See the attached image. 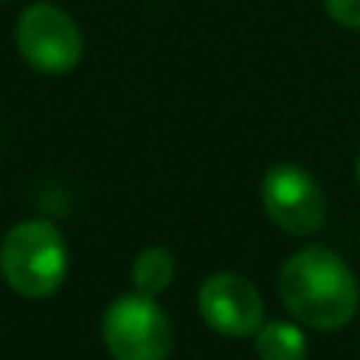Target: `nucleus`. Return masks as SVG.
<instances>
[{"instance_id": "9", "label": "nucleus", "mask_w": 360, "mask_h": 360, "mask_svg": "<svg viewBox=\"0 0 360 360\" xmlns=\"http://www.w3.org/2000/svg\"><path fill=\"white\" fill-rule=\"evenodd\" d=\"M323 4L335 22L348 25V29H360V0H323Z\"/></svg>"}, {"instance_id": "5", "label": "nucleus", "mask_w": 360, "mask_h": 360, "mask_svg": "<svg viewBox=\"0 0 360 360\" xmlns=\"http://www.w3.org/2000/svg\"><path fill=\"white\" fill-rule=\"evenodd\" d=\"M262 209L288 234L307 237L323 228L326 221V196L316 177L307 174L297 165H275L262 177Z\"/></svg>"}, {"instance_id": "7", "label": "nucleus", "mask_w": 360, "mask_h": 360, "mask_svg": "<svg viewBox=\"0 0 360 360\" xmlns=\"http://www.w3.org/2000/svg\"><path fill=\"white\" fill-rule=\"evenodd\" d=\"M256 354L259 360H304L307 338L291 323H262L256 332Z\"/></svg>"}, {"instance_id": "2", "label": "nucleus", "mask_w": 360, "mask_h": 360, "mask_svg": "<svg viewBox=\"0 0 360 360\" xmlns=\"http://www.w3.org/2000/svg\"><path fill=\"white\" fill-rule=\"evenodd\" d=\"M0 272L22 297H51L67 278V243L60 231L44 218L10 228L0 243Z\"/></svg>"}, {"instance_id": "8", "label": "nucleus", "mask_w": 360, "mask_h": 360, "mask_svg": "<svg viewBox=\"0 0 360 360\" xmlns=\"http://www.w3.org/2000/svg\"><path fill=\"white\" fill-rule=\"evenodd\" d=\"M171 281H174V256L165 247H146L133 259V285L139 294L155 297V294L168 291Z\"/></svg>"}, {"instance_id": "10", "label": "nucleus", "mask_w": 360, "mask_h": 360, "mask_svg": "<svg viewBox=\"0 0 360 360\" xmlns=\"http://www.w3.org/2000/svg\"><path fill=\"white\" fill-rule=\"evenodd\" d=\"M354 174H357V184H360V158H357V168H354Z\"/></svg>"}, {"instance_id": "1", "label": "nucleus", "mask_w": 360, "mask_h": 360, "mask_svg": "<svg viewBox=\"0 0 360 360\" xmlns=\"http://www.w3.org/2000/svg\"><path fill=\"white\" fill-rule=\"evenodd\" d=\"M278 294L297 323L319 332L348 326L360 304L354 272L326 247L294 253L278 272Z\"/></svg>"}, {"instance_id": "11", "label": "nucleus", "mask_w": 360, "mask_h": 360, "mask_svg": "<svg viewBox=\"0 0 360 360\" xmlns=\"http://www.w3.org/2000/svg\"><path fill=\"white\" fill-rule=\"evenodd\" d=\"M0 4H6V0H0Z\"/></svg>"}, {"instance_id": "6", "label": "nucleus", "mask_w": 360, "mask_h": 360, "mask_svg": "<svg viewBox=\"0 0 360 360\" xmlns=\"http://www.w3.org/2000/svg\"><path fill=\"white\" fill-rule=\"evenodd\" d=\"M199 313L215 332L228 338H250L266 319V304L253 281L234 272L209 275L199 288Z\"/></svg>"}, {"instance_id": "3", "label": "nucleus", "mask_w": 360, "mask_h": 360, "mask_svg": "<svg viewBox=\"0 0 360 360\" xmlns=\"http://www.w3.org/2000/svg\"><path fill=\"white\" fill-rule=\"evenodd\" d=\"M16 51L35 73L63 76L82 60V32L76 19L57 4H32L19 13L13 29Z\"/></svg>"}, {"instance_id": "4", "label": "nucleus", "mask_w": 360, "mask_h": 360, "mask_svg": "<svg viewBox=\"0 0 360 360\" xmlns=\"http://www.w3.org/2000/svg\"><path fill=\"white\" fill-rule=\"evenodd\" d=\"M101 338L114 360H168L174 332L155 304V297L146 294H127L117 297L105 310L101 319Z\"/></svg>"}]
</instances>
